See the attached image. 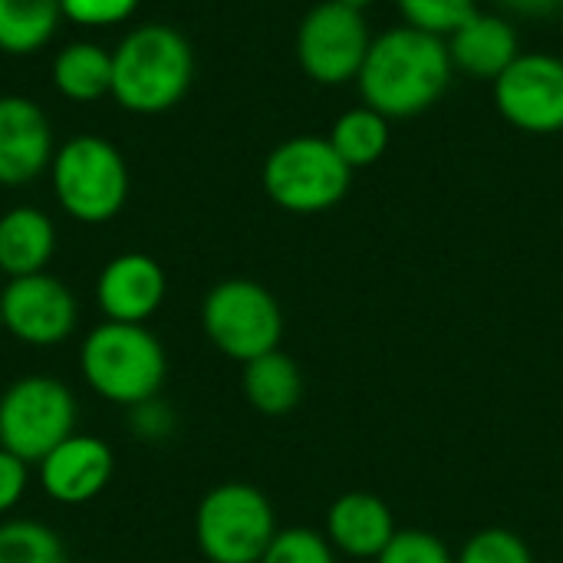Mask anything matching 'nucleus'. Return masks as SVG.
<instances>
[{"instance_id":"1","label":"nucleus","mask_w":563,"mask_h":563,"mask_svg":"<svg viewBox=\"0 0 563 563\" xmlns=\"http://www.w3.org/2000/svg\"><path fill=\"white\" fill-rule=\"evenodd\" d=\"M452 69L449 43L442 36L402 23L369 43L356 82L363 102L379 115L412 119L442 99Z\"/></svg>"},{"instance_id":"2","label":"nucleus","mask_w":563,"mask_h":563,"mask_svg":"<svg viewBox=\"0 0 563 563\" xmlns=\"http://www.w3.org/2000/svg\"><path fill=\"white\" fill-rule=\"evenodd\" d=\"M195 79V53L168 23H142L112 49V99L135 115L175 109Z\"/></svg>"},{"instance_id":"3","label":"nucleus","mask_w":563,"mask_h":563,"mask_svg":"<svg viewBox=\"0 0 563 563\" xmlns=\"http://www.w3.org/2000/svg\"><path fill=\"white\" fill-rule=\"evenodd\" d=\"M79 373L99 399L132 409L162 393L168 356L145 323L102 320L79 343Z\"/></svg>"},{"instance_id":"4","label":"nucleus","mask_w":563,"mask_h":563,"mask_svg":"<svg viewBox=\"0 0 563 563\" xmlns=\"http://www.w3.org/2000/svg\"><path fill=\"white\" fill-rule=\"evenodd\" d=\"M56 205L79 224H106L129 201V165L122 152L99 135L63 142L49 162Z\"/></svg>"},{"instance_id":"5","label":"nucleus","mask_w":563,"mask_h":563,"mask_svg":"<svg viewBox=\"0 0 563 563\" xmlns=\"http://www.w3.org/2000/svg\"><path fill=\"white\" fill-rule=\"evenodd\" d=\"M277 531L271 498L247 482L214 485L195 511V544L208 563H261Z\"/></svg>"},{"instance_id":"6","label":"nucleus","mask_w":563,"mask_h":563,"mask_svg":"<svg viewBox=\"0 0 563 563\" xmlns=\"http://www.w3.org/2000/svg\"><path fill=\"white\" fill-rule=\"evenodd\" d=\"M201 330L221 356L244 366L264 353L280 350L284 310L264 284L228 277L205 294Z\"/></svg>"},{"instance_id":"7","label":"nucleus","mask_w":563,"mask_h":563,"mask_svg":"<svg viewBox=\"0 0 563 563\" xmlns=\"http://www.w3.org/2000/svg\"><path fill=\"white\" fill-rule=\"evenodd\" d=\"M353 181V168L336 155L330 139L297 135L280 142L261 172L267 198L290 214H320L336 208Z\"/></svg>"},{"instance_id":"8","label":"nucleus","mask_w":563,"mask_h":563,"mask_svg":"<svg viewBox=\"0 0 563 563\" xmlns=\"http://www.w3.org/2000/svg\"><path fill=\"white\" fill-rule=\"evenodd\" d=\"M79 406L56 376H20L0 393V449L26 465H40L63 439L76 432Z\"/></svg>"},{"instance_id":"9","label":"nucleus","mask_w":563,"mask_h":563,"mask_svg":"<svg viewBox=\"0 0 563 563\" xmlns=\"http://www.w3.org/2000/svg\"><path fill=\"white\" fill-rule=\"evenodd\" d=\"M369 43L373 36L360 10L323 0L300 20L297 59L313 82L343 86L360 76Z\"/></svg>"},{"instance_id":"10","label":"nucleus","mask_w":563,"mask_h":563,"mask_svg":"<svg viewBox=\"0 0 563 563\" xmlns=\"http://www.w3.org/2000/svg\"><path fill=\"white\" fill-rule=\"evenodd\" d=\"M3 333H10L23 346H59L79 327V303L73 290L53 274L13 277L0 290Z\"/></svg>"},{"instance_id":"11","label":"nucleus","mask_w":563,"mask_h":563,"mask_svg":"<svg viewBox=\"0 0 563 563\" xmlns=\"http://www.w3.org/2000/svg\"><path fill=\"white\" fill-rule=\"evenodd\" d=\"M501 119L528 135L563 132V59L551 53H521L495 79Z\"/></svg>"},{"instance_id":"12","label":"nucleus","mask_w":563,"mask_h":563,"mask_svg":"<svg viewBox=\"0 0 563 563\" xmlns=\"http://www.w3.org/2000/svg\"><path fill=\"white\" fill-rule=\"evenodd\" d=\"M112 472H115L112 445L102 442L99 435L73 432L36 465V482L49 501L76 508L99 498L112 482Z\"/></svg>"},{"instance_id":"13","label":"nucleus","mask_w":563,"mask_h":563,"mask_svg":"<svg viewBox=\"0 0 563 563\" xmlns=\"http://www.w3.org/2000/svg\"><path fill=\"white\" fill-rule=\"evenodd\" d=\"M168 294L162 264L142 251L112 257L96 277V307L112 323H148Z\"/></svg>"},{"instance_id":"14","label":"nucleus","mask_w":563,"mask_h":563,"mask_svg":"<svg viewBox=\"0 0 563 563\" xmlns=\"http://www.w3.org/2000/svg\"><path fill=\"white\" fill-rule=\"evenodd\" d=\"M53 155L46 112L26 96H0V185H30L49 168Z\"/></svg>"},{"instance_id":"15","label":"nucleus","mask_w":563,"mask_h":563,"mask_svg":"<svg viewBox=\"0 0 563 563\" xmlns=\"http://www.w3.org/2000/svg\"><path fill=\"white\" fill-rule=\"evenodd\" d=\"M393 508L373 492H343L327 508V541L353 561H376L396 538Z\"/></svg>"},{"instance_id":"16","label":"nucleus","mask_w":563,"mask_h":563,"mask_svg":"<svg viewBox=\"0 0 563 563\" xmlns=\"http://www.w3.org/2000/svg\"><path fill=\"white\" fill-rule=\"evenodd\" d=\"M445 43H449L452 66L472 79L495 82L521 56L515 23L498 13H482V10L472 20H465Z\"/></svg>"},{"instance_id":"17","label":"nucleus","mask_w":563,"mask_h":563,"mask_svg":"<svg viewBox=\"0 0 563 563\" xmlns=\"http://www.w3.org/2000/svg\"><path fill=\"white\" fill-rule=\"evenodd\" d=\"M56 254V228L46 211L16 205L0 214V274L7 280L43 274Z\"/></svg>"},{"instance_id":"18","label":"nucleus","mask_w":563,"mask_h":563,"mask_svg":"<svg viewBox=\"0 0 563 563\" xmlns=\"http://www.w3.org/2000/svg\"><path fill=\"white\" fill-rule=\"evenodd\" d=\"M241 389H244V399L254 412L280 419L300 406L303 373H300L294 356H287L284 350H274V353H264V356L244 363Z\"/></svg>"},{"instance_id":"19","label":"nucleus","mask_w":563,"mask_h":563,"mask_svg":"<svg viewBox=\"0 0 563 563\" xmlns=\"http://www.w3.org/2000/svg\"><path fill=\"white\" fill-rule=\"evenodd\" d=\"M53 86L69 102H96L112 92V53L92 40L66 43L53 59Z\"/></svg>"},{"instance_id":"20","label":"nucleus","mask_w":563,"mask_h":563,"mask_svg":"<svg viewBox=\"0 0 563 563\" xmlns=\"http://www.w3.org/2000/svg\"><path fill=\"white\" fill-rule=\"evenodd\" d=\"M63 20L59 0H0V53H40Z\"/></svg>"},{"instance_id":"21","label":"nucleus","mask_w":563,"mask_h":563,"mask_svg":"<svg viewBox=\"0 0 563 563\" xmlns=\"http://www.w3.org/2000/svg\"><path fill=\"white\" fill-rule=\"evenodd\" d=\"M330 145L356 172L376 165L389 148V119L369 106L343 112L330 129Z\"/></svg>"},{"instance_id":"22","label":"nucleus","mask_w":563,"mask_h":563,"mask_svg":"<svg viewBox=\"0 0 563 563\" xmlns=\"http://www.w3.org/2000/svg\"><path fill=\"white\" fill-rule=\"evenodd\" d=\"M0 563H66L59 534L33 518L0 521Z\"/></svg>"},{"instance_id":"23","label":"nucleus","mask_w":563,"mask_h":563,"mask_svg":"<svg viewBox=\"0 0 563 563\" xmlns=\"http://www.w3.org/2000/svg\"><path fill=\"white\" fill-rule=\"evenodd\" d=\"M399 13L409 26L426 30L432 36H452L465 20L478 13L475 0H396Z\"/></svg>"},{"instance_id":"24","label":"nucleus","mask_w":563,"mask_h":563,"mask_svg":"<svg viewBox=\"0 0 563 563\" xmlns=\"http://www.w3.org/2000/svg\"><path fill=\"white\" fill-rule=\"evenodd\" d=\"M455 563H534V554L521 534L508 528H482L462 544Z\"/></svg>"},{"instance_id":"25","label":"nucleus","mask_w":563,"mask_h":563,"mask_svg":"<svg viewBox=\"0 0 563 563\" xmlns=\"http://www.w3.org/2000/svg\"><path fill=\"white\" fill-rule=\"evenodd\" d=\"M261 563H336V551L323 531L313 528H284L271 541Z\"/></svg>"},{"instance_id":"26","label":"nucleus","mask_w":563,"mask_h":563,"mask_svg":"<svg viewBox=\"0 0 563 563\" xmlns=\"http://www.w3.org/2000/svg\"><path fill=\"white\" fill-rule=\"evenodd\" d=\"M376 563H455V554L439 534L422 528H406L396 531V538L376 558Z\"/></svg>"},{"instance_id":"27","label":"nucleus","mask_w":563,"mask_h":563,"mask_svg":"<svg viewBox=\"0 0 563 563\" xmlns=\"http://www.w3.org/2000/svg\"><path fill=\"white\" fill-rule=\"evenodd\" d=\"M139 0H59L63 20L76 23V26H115L125 23L135 13Z\"/></svg>"},{"instance_id":"28","label":"nucleus","mask_w":563,"mask_h":563,"mask_svg":"<svg viewBox=\"0 0 563 563\" xmlns=\"http://www.w3.org/2000/svg\"><path fill=\"white\" fill-rule=\"evenodd\" d=\"M175 426H178L175 409L158 396L129 409V429L139 442H165V439H172Z\"/></svg>"},{"instance_id":"29","label":"nucleus","mask_w":563,"mask_h":563,"mask_svg":"<svg viewBox=\"0 0 563 563\" xmlns=\"http://www.w3.org/2000/svg\"><path fill=\"white\" fill-rule=\"evenodd\" d=\"M30 488V465L13 452L0 449V518H7Z\"/></svg>"},{"instance_id":"30","label":"nucleus","mask_w":563,"mask_h":563,"mask_svg":"<svg viewBox=\"0 0 563 563\" xmlns=\"http://www.w3.org/2000/svg\"><path fill=\"white\" fill-rule=\"evenodd\" d=\"M498 3L518 16H551L563 7V0H498Z\"/></svg>"},{"instance_id":"31","label":"nucleus","mask_w":563,"mask_h":563,"mask_svg":"<svg viewBox=\"0 0 563 563\" xmlns=\"http://www.w3.org/2000/svg\"><path fill=\"white\" fill-rule=\"evenodd\" d=\"M336 3H343V7H353V10H360V13H363V10H366L373 0H336Z\"/></svg>"},{"instance_id":"32","label":"nucleus","mask_w":563,"mask_h":563,"mask_svg":"<svg viewBox=\"0 0 563 563\" xmlns=\"http://www.w3.org/2000/svg\"><path fill=\"white\" fill-rule=\"evenodd\" d=\"M0 333H3V310H0Z\"/></svg>"}]
</instances>
